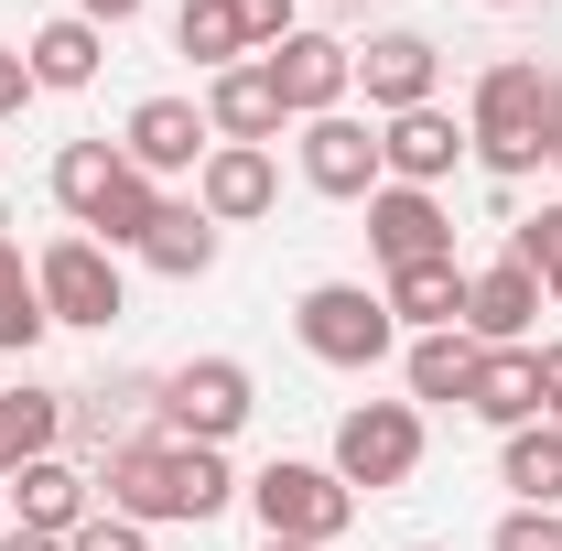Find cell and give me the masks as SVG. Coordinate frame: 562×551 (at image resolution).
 <instances>
[{
    "label": "cell",
    "instance_id": "6da1fadb",
    "mask_svg": "<svg viewBox=\"0 0 562 551\" xmlns=\"http://www.w3.org/2000/svg\"><path fill=\"white\" fill-rule=\"evenodd\" d=\"M238 486H249V476H227V443H162V432L98 465L109 519H131V530H162V519L206 530V519H227V508H238Z\"/></svg>",
    "mask_w": 562,
    "mask_h": 551
},
{
    "label": "cell",
    "instance_id": "7a4b0ae2",
    "mask_svg": "<svg viewBox=\"0 0 562 551\" xmlns=\"http://www.w3.org/2000/svg\"><path fill=\"white\" fill-rule=\"evenodd\" d=\"M541 87L552 76L530 66V55H497L487 76H476V109H465V151L487 162L497 184H519V173H541L552 151H541Z\"/></svg>",
    "mask_w": 562,
    "mask_h": 551
},
{
    "label": "cell",
    "instance_id": "3957f363",
    "mask_svg": "<svg viewBox=\"0 0 562 551\" xmlns=\"http://www.w3.org/2000/svg\"><path fill=\"white\" fill-rule=\"evenodd\" d=\"M238 497L260 508V541H303V551H336L347 519H357V486L336 465H292V454H271Z\"/></svg>",
    "mask_w": 562,
    "mask_h": 551
},
{
    "label": "cell",
    "instance_id": "277c9868",
    "mask_svg": "<svg viewBox=\"0 0 562 551\" xmlns=\"http://www.w3.org/2000/svg\"><path fill=\"white\" fill-rule=\"evenodd\" d=\"M292 336H303V357H325V368H379L401 346V325H390V303L368 281H314L292 303Z\"/></svg>",
    "mask_w": 562,
    "mask_h": 551
},
{
    "label": "cell",
    "instance_id": "5b68a950",
    "mask_svg": "<svg viewBox=\"0 0 562 551\" xmlns=\"http://www.w3.org/2000/svg\"><path fill=\"white\" fill-rule=\"evenodd\" d=\"M249 412H260V379H249L238 357H184V368H162V443H227Z\"/></svg>",
    "mask_w": 562,
    "mask_h": 551
},
{
    "label": "cell",
    "instance_id": "8992f818",
    "mask_svg": "<svg viewBox=\"0 0 562 551\" xmlns=\"http://www.w3.org/2000/svg\"><path fill=\"white\" fill-rule=\"evenodd\" d=\"M162 432V379L151 368H109L98 390H66V443H87L98 465Z\"/></svg>",
    "mask_w": 562,
    "mask_h": 551
},
{
    "label": "cell",
    "instance_id": "52a82bcc",
    "mask_svg": "<svg viewBox=\"0 0 562 551\" xmlns=\"http://www.w3.org/2000/svg\"><path fill=\"white\" fill-rule=\"evenodd\" d=\"M336 476L347 486H412L422 476V412L412 401H357L347 421H336Z\"/></svg>",
    "mask_w": 562,
    "mask_h": 551
},
{
    "label": "cell",
    "instance_id": "ba28073f",
    "mask_svg": "<svg viewBox=\"0 0 562 551\" xmlns=\"http://www.w3.org/2000/svg\"><path fill=\"white\" fill-rule=\"evenodd\" d=\"M33 292H44V314L55 325H120V249H98V238H55V249H33Z\"/></svg>",
    "mask_w": 562,
    "mask_h": 551
},
{
    "label": "cell",
    "instance_id": "9c48e42d",
    "mask_svg": "<svg viewBox=\"0 0 562 551\" xmlns=\"http://www.w3.org/2000/svg\"><path fill=\"white\" fill-rule=\"evenodd\" d=\"M260 76H271L281 120H325V109L357 98V44H336V33H281L271 55H260Z\"/></svg>",
    "mask_w": 562,
    "mask_h": 551
},
{
    "label": "cell",
    "instance_id": "30bf717a",
    "mask_svg": "<svg viewBox=\"0 0 562 551\" xmlns=\"http://www.w3.org/2000/svg\"><path fill=\"white\" fill-rule=\"evenodd\" d=\"M303 184L314 195H336V206H368L390 173H379V131L347 120V109H325V120H303Z\"/></svg>",
    "mask_w": 562,
    "mask_h": 551
},
{
    "label": "cell",
    "instance_id": "8fae6325",
    "mask_svg": "<svg viewBox=\"0 0 562 551\" xmlns=\"http://www.w3.org/2000/svg\"><path fill=\"white\" fill-rule=\"evenodd\" d=\"M368 249H379V271L454 260V216H443V195H422V184H379V195H368Z\"/></svg>",
    "mask_w": 562,
    "mask_h": 551
},
{
    "label": "cell",
    "instance_id": "7c38bea8",
    "mask_svg": "<svg viewBox=\"0 0 562 551\" xmlns=\"http://www.w3.org/2000/svg\"><path fill=\"white\" fill-rule=\"evenodd\" d=\"M357 87H368V109H379V120H401V109H432V87H443V55H432V33H368V44H357Z\"/></svg>",
    "mask_w": 562,
    "mask_h": 551
},
{
    "label": "cell",
    "instance_id": "4fadbf2b",
    "mask_svg": "<svg viewBox=\"0 0 562 551\" xmlns=\"http://www.w3.org/2000/svg\"><path fill=\"white\" fill-rule=\"evenodd\" d=\"M454 162H465V120H454L443 98H432V109H401V120H379V173H390V184H422V195H432Z\"/></svg>",
    "mask_w": 562,
    "mask_h": 551
},
{
    "label": "cell",
    "instance_id": "5bb4252c",
    "mask_svg": "<svg viewBox=\"0 0 562 551\" xmlns=\"http://www.w3.org/2000/svg\"><path fill=\"white\" fill-rule=\"evenodd\" d=\"M120 151L162 184V173H195V162L216 151V131H206V109H195V98H140L131 120H120Z\"/></svg>",
    "mask_w": 562,
    "mask_h": 551
},
{
    "label": "cell",
    "instance_id": "9a60e30c",
    "mask_svg": "<svg viewBox=\"0 0 562 551\" xmlns=\"http://www.w3.org/2000/svg\"><path fill=\"white\" fill-rule=\"evenodd\" d=\"M541 271L530 260H487V271H465V336L476 346H530V325H541Z\"/></svg>",
    "mask_w": 562,
    "mask_h": 551
},
{
    "label": "cell",
    "instance_id": "2e32d148",
    "mask_svg": "<svg viewBox=\"0 0 562 551\" xmlns=\"http://www.w3.org/2000/svg\"><path fill=\"white\" fill-rule=\"evenodd\" d=\"M195 206H206L216 227L271 216V206H281V162H271V151H249V140H216L206 162H195Z\"/></svg>",
    "mask_w": 562,
    "mask_h": 551
},
{
    "label": "cell",
    "instance_id": "e0dca14e",
    "mask_svg": "<svg viewBox=\"0 0 562 551\" xmlns=\"http://www.w3.org/2000/svg\"><path fill=\"white\" fill-rule=\"evenodd\" d=\"M11 508H22V530H44V541H76L87 519H98V476H76L66 454H44V465H22V476L0 486Z\"/></svg>",
    "mask_w": 562,
    "mask_h": 551
},
{
    "label": "cell",
    "instance_id": "ac0fdd59",
    "mask_svg": "<svg viewBox=\"0 0 562 551\" xmlns=\"http://www.w3.org/2000/svg\"><path fill=\"white\" fill-rule=\"evenodd\" d=\"M465 412L497 421V432L541 421V346H487V357H476V390H465Z\"/></svg>",
    "mask_w": 562,
    "mask_h": 551
},
{
    "label": "cell",
    "instance_id": "d6986e66",
    "mask_svg": "<svg viewBox=\"0 0 562 551\" xmlns=\"http://www.w3.org/2000/svg\"><path fill=\"white\" fill-rule=\"evenodd\" d=\"M379 303H390V325L443 336V325H465V260H412V271L379 281Z\"/></svg>",
    "mask_w": 562,
    "mask_h": 551
},
{
    "label": "cell",
    "instance_id": "ffe728a7",
    "mask_svg": "<svg viewBox=\"0 0 562 551\" xmlns=\"http://www.w3.org/2000/svg\"><path fill=\"white\" fill-rule=\"evenodd\" d=\"M55 443H66V390L11 379V390H0V486L22 476V465H44Z\"/></svg>",
    "mask_w": 562,
    "mask_h": 551
},
{
    "label": "cell",
    "instance_id": "44dd1931",
    "mask_svg": "<svg viewBox=\"0 0 562 551\" xmlns=\"http://www.w3.org/2000/svg\"><path fill=\"white\" fill-rule=\"evenodd\" d=\"M206 131L216 140H249V151L281 140V98H271V76H260V55L227 66V76H206Z\"/></svg>",
    "mask_w": 562,
    "mask_h": 551
},
{
    "label": "cell",
    "instance_id": "7402d4cb",
    "mask_svg": "<svg viewBox=\"0 0 562 551\" xmlns=\"http://www.w3.org/2000/svg\"><path fill=\"white\" fill-rule=\"evenodd\" d=\"M216 238H227V227H216L195 195H184V206L162 195V216H151V238H140L131 260H151L162 281H206V271H216Z\"/></svg>",
    "mask_w": 562,
    "mask_h": 551
},
{
    "label": "cell",
    "instance_id": "603a6c76",
    "mask_svg": "<svg viewBox=\"0 0 562 551\" xmlns=\"http://www.w3.org/2000/svg\"><path fill=\"white\" fill-rule=\"evenodd\" d=\"M98 55H109V33H98L87 11H66V22H44V33L22 44V66H33V87H55V98H76V87H98Z\"/></svg>",
    "mask_w": 562,
    "mask_h": 551
},
{
    "label": "cell",
    "instance_id": "cb8c5ba5",
    "mask_svg": "<svg viewBox=\"0 0 562 551\" xmlns=\"http://www.w3.org/2000/svg\"><path fill=\"white\" fill-rule=\"evenodd\" d=\"M476 357H487V346L465 336V325L412 336V357H401V379H412V412H422V401H454V412H465V390H476Z\"/></svg>",
    "mask_w": 562,
    "mask_h": 551
},
{
    "label": "cell",
    "instance_id": "d4e9b609",
    "mask_svg": "<svg viewBox=\"0 0 562 551\" xmlns=\"http://www.w3.org/2000/svg\"><path fill=\"white\" fill-rule=\"evenodd\" d=\"M497 486H508L519 508H562V432L552 421H519V432L497 443Z\"/></svg>",
    "mask_w": 562,
    "mask_h": 551
},
{
    "label": "cell",
    "instance_id": "484cf974",
    "mask_svg": "<svg viewBox=\"0 0 562 551\" xmlns=\"http://www.w3.org/2000/svg\"><path fill=\"white\" fill-rule=\"evenodd\" d=\"M131 173V151L120 140H66L55 151V206H66V227H87V216L109 206V184Z\"/></svg>",
    "mask_w": 562,
    "mask_h": 551
},
{
    "label": "cell",
    "instance_id": "4316f807",
    "mask_svg": "<svg viewBox=\"0 0 562 551\" xmlns=\"http://www.w3.org/2000/svg\"><path fill=\"white\" fill-rule=\"evenodd\" d=\"M44 292H33V260H22V238H0V357H33L44 346Z\"/></svg>",
    "mask_w": 562,
    "mask_h": 551
},
{
    "label": "cell",
    "instance_id": "83f0119b",
    "mask_svg": "<svg viewBox=\"0 0 562 551\" xmlns=\"http://www.w3.org/2000/svg\"><path fill=\"white\" fill-rule=\"evenodd\" d=\"M173 55H195L206 76H227V66H249V33H238L227 0H184L173 11Z\"/></svg>",
    "mask_w": 562,
    "mask_h": 551
},
{
    "label": "cell",
    "instance_id": "f1b7e54d",
    "mask_svg": "<svg viewBox=\"0 0 562 551\" xmlns=\"http://www.w3.org/2000/svg\"><path fill=\"white\" fill-rule=\"evenodd\" d=\"M508 260H530V271H541V292L562 303V195H552L541 216H519V227H508Z\"/></svg>",
    "mask_w": 562,
    "mask_h": 551
},
{
    "label": "cell",
    "instance_id": "f546056e",
    "mask_svg": "<svg viewBox=\"0 0 562 551\" xmlns=\"http://www.w3.org/2000/svg\"><path fill=\"white\" fill-rule=\"evenodd\" d=\"M487 551H562V519H552V508H508Z\"/></svg>",
    "mask_w": 562,
    "mask_h": 551
},
{
    "label": "cell",
    "instance_id": "4dcf8cb0",
    "mask_svg": "<svg viewBox=\"0 0 562 551\" xmlns=\"http://www.w3.org/2000/svg\"><path fill=\"white\" fill-rule=\"evenodd\" d=\"M227 11H238V33H249V55H271L281 33H303V22H292V0H227Z\"/></svg>",
    "mask_w": 562,
    "mask_h": 551
},
{
    "label": "cell",
    "instance_id": "1f68e13d",
    "mask_svg": "<svg viewBox=\"0 0 562 551\" xmlns=\"http://www.w3.org/2000/svg\"><path fill=\"white\" fill-rule=\"evenodd\" d=\"M66 551H151V530H131V519H109V508H98V519H87Z\"/></svg>",
    "mask_w": 562,
    "mask_h": 551
},
{
    "label": "cell",
    "instance_id": "d6a6232c",
    "mask_svg": "<svg viewBox=\"0 0 562 551\" xmlns=\"http://www.w3.org/2000/svg\"><path fill=\"white\" fill-rule=\"evenodd\" d=\"M22 98H33V66H22V44H0V120H11Z\"/></svg>",
    "mask_w": 562,
    "mask_h": 551
},
{
    "label": "cell",
    "instance_id": "836d02e7",
    "mask_svg": "<svg viewBox=\"0 0 562 551\" xmlns=\"http://www.w3.org/2000/svg\"><path fill=\"white\" fill-rule=\"evenodd\" d=\"M541 421H552V432H562V336L541 346Z\"/></svg>",
    "mask_w": 562,
    "mask_h": 551
},
{
    "label": "cell",
    "instance_id": "e575fe53",
    "mask_svg": "<svg viewBox=\"0 0 562 551\" xmlns=\"http://www.w3.org/2000/svg\"><path fill=\"white\" fill-rule=\"evenodd\" d=\"M541 151H552V162H562V76H552V87H541Z\"/></svg>",
    "mask_w": 562,
    "mask_h": 551
},
{
    "label": "cell",
    "instance_id": "d590c367",
    "mask_svg": "<svg viewBox=\"0 0 562 551\" xmlns=\"http://www.w3.org/2000/svg\"><path fill=\"white\" fill-rule=\"evenodd\" d=\"M76 11H87V22H98V33H120V22H131L140 0H76Z\"/></svg>",
    "mask_w": 562,
    "mask_h": 551
},
{
    "label": "cell",
    "instance_id": "8d00e7d4",
    "mask_svg": "<svg viewBox=\"0 0 562 551\" xmlns=\"http://www.w3.org/2000/svg\"><path fill=\"white\" fill-rule=\"evenodd\" d=\"M0 551H66V541H44V530H0Z\"/></svg>",
    "mask_w": 562,
    "mask_h": 551
},
{
    "label": "cell",
    "instance_id": "74e56055",
    "mask_svg": "<svg viewBox=\"0 0 562 551\" xmlns=\"http://www.w3.org/2000/svg\"><path fill=\"white\" fill-rule=\"evenodd\" d=\"M487 11H541V0H487Z\"/></svg>",
    "mask_w": 562,
    "mask_h": 551
},
{
    "label": "cell",
    "instance_id": "f35d334b",
    "mask_svg": "<svg viewBox=\"0 0 562 551\" xmlns=\"http://www.w3.org/2000/svg\"><path fill=\"white\" fill-rule=\"evenodd\" d=\"M260 551H303V541H260Z\"/></svg>",
    "mask_w": 562,
    "mask_h": 551
},
{
    "label": "cell",
    "instance_id": "ab89813d",
    "mask_svg": "<svg viewBox=\"0 0 562 551\" xmlns=\"http://www.w3.org/2000/svg\"><path fill=\"white\" fill-rule=\"evenodd\" d=\"M401 551H432V541H401Z\"/></svg>",
    "mask_w": 562,
    "mask_h": 551
},
{
    "label": "cell",
    "instance_id": "60d3db41",
    "mask_svg": "<svg viewBox=\"0 0 562 551\" xmlns=\"http://www.w3.org/2000/svg\"><path fill=\"white\" fill-rule=\"evenodd\" d=\"M336 11H357V0H336Z\"/></svg>",
    "mask_w": 562,
    "mask_h": 551
}]
</instances>
